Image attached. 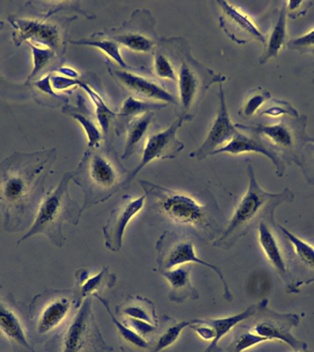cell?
Segmentation results:
<instances>
[{
  "instance_id": "1",
  "label": "cell",
  "mask_w": 314,
  "mask_h": 352,
  "mask_svg": "<svg viewBox=\"0 0 314 352\" xmlns=\"http://www.w3.org/2000/svg\"><path fill=\"white\" fill-rule=\"evenodd\" d=\"M56 157V148H52L14 153L0 162V210L8 232H19L32 223Z\"/></svg>"
},
{
  "instance_id": "2",
  "label": "cell",
  "mask_w": 314,
  "mask_h": 352,
  "mask_svg": "<svg viewBox=\"0 0 314 352\" xmlns=\"http://www.w3.org/2000/svg\"><path fill=\"white\" fill-rule=\"evenodd\" d=\"M145 191L150 220L174 228L202 241H212L222 233L220 208L215 198L201 201L194 195L140 180Z\"/></svg>"
},
{
  "instance_id": "3",
  "label": "cell",
  "mask_w": 314,
  "mask_h": 352,
  "mask_svg": "<svg viewBox=\"0 0 314 352\" xmlns=\"http://www.w3.org/2000/svg\"><path fill=\"white\" fill-rule=\"evenodd\" d=\"M160 47L169 55L176 67L178 89L176 115L186 122L192 120L207 91L211 85L223 84L227 76L215 73L195 59L183 37H163Z\"/></svg>"
},
{
  "instance_id": "4",
  "label": "cell",
  "mask_w": 314,
  "mask_h": 352,
  "mask_svg": "<svg viewBox=\"0 0 314 352\" xmlns=\"http://www.w3.org/2000/svg\"><path fill=\"white\" fill-rule=\"evenodd\" d=\"M247 191L240 199L222 233L212 242V246L218 249L230 250L253 228H258L261 222H275V209L281 204L294 201L293 192L288 187L280 192H270L262 188L251 164L247 166Z\"/></svg>"
},
{
  "instance_id": "5",
  "label": "cell",
  "mask_w": 314,
  "mask_h": 352,
  "mask_svg": "<svg viewBox=\"0 0 314 352\" xmlns=\"http://www.w3.org/2000/svg\"><path fill=\"white\" fill-rule=\"evenodd\" d=\"M127 175L128 172L112 148H88L72 178L84 195L82 213L113 197L121 189Z\"/></svg>"
},
{
  "instance_id": "6",
  "label": "cell",
  "mask_w": 314,
  "mask_h": 352,
  "mask_svg": "<svg viewBox=\"0 0 314 352\" xmlns=\"http://www.w3.org/2000/svg\"><path fill=\"white\" fill-rule=\"evenodd\" d=\"M72 178L73 170L65 173L55 189L43 197L29 231L19 239L18 244L32 236L43 234L54 246L61 248L65 245L63 223L69 222L76 226L82 214L81 206L72 199L69 194V183Z\"/></svg>"
},
{
  "instance_id": "7",
  "label": "cell",
  "mask_w": 314,
  "mask_h": 352,
  "mask_svg": "<svg viewBox=\"0 0 314 352\" xmlns=\"http://www.w3.org/2000/svg\"><path fill=\"white\" fill-rule=\"evenodd\" d=\"M308 125L307 116L297 118L284 117L272 124L236 123L238 131L249 132L260 137L285 164L299 165L303 146L314 140L306 131Z\"/></svg>"
},
{
  "instance_id": "8",
  "label": "cell",
  "mask_w": 314,
  "mask_h": 352,
  "mask_svg": "<svg viewBox=\"0 0 314 352\" xmlns=\"http://www.w3.org/2000/svg\"><path fill=\"white\" fill-rule=\"evenodd\" d=\"M83 300L74 289H48L33 297L29 305V319L40 337H48L63 329L71 320Z\"/></svg>"
},
{
  "instance_id": "9",
  "label": "cell",
  "mask_w": 314,
  "mask_h": 352,
  "mask_svg": "<svg viewBox=\"0 0 314 352\" xmlns=\"http://www.w3.org/2000/svg\"><path fill=\"white\" fill-rule=\"evenodd\" d=\"M157 270L159 272L168 271L189 264H200L211 269L219 276L223 285V296L228 302L233 300L228 283L220 267L207 263L196 252L191 236L178 231L165 230L156 244Z\"/></svg>"
},
{
  "instance_id": "10",
  "label": "cell",
  "mask_w": 314,
  "mask_h": 352,
  "mask_svg": "<svg viewBox=\"0 0 314 352\" xmlns=\"http://www.w3.org/2000/svg\"><path fill=\"white\" fill-rule=\"evenodd\" d=\"M52 8L41 19H19L10 16L8 22L12 25L13 41L17 46L22 43L47 48L63 56L66 51V38L69 24L74 19H63L60 21H49L55 14Z\"/></svg>"
},
{
  "instance_id": "11",
  "label": "cell",
  "mask_w": 314,
  "mask_h": 352,
  "mask_svg": "<svg viewBox=\"0 0 314 352\" xmlns=\"http://www.w3.org/2000/svg\"><path fill=\"white\" fill-rule=\"evenodd\" d=\"M156 21L151 11L138 8L132 13L128 21L121 26L105 30L104 32L120 46L132 52L148 54L156 51L160 45V38L156 29Z\"/></svg>"
},
{
  "instance_id": "12",
  "label": "cell",
  "mask_w": 314,
  "mask_h": 352,
  "mask_svg": "<svg viewBox=\"0 0 314 352\" xmlns=\"http://www.w3.org/2000/svg\"><path fill=\"white\" fill-rule=\"evenodd\" d=\"M107 72L121 89L140 100L159 102L178 106V98L165 88L161 81L150 74L140 73V68L123 69L112 60H106Z\"/></svg>"
},
{
  "instance_id": "13",
  "label": "cell",
  "mask_w": 314,
  "mask_h": 352,
  "mask_svg": "<svg viewBox=\"0 0 314 352\" xmlns=\"http://www.w3.org/2000/svg\"><path fill=\"white\" fill-rule=\"evenodd\" d=\"M60 352H87L102 343L101 331L92 310V298L83 300L71 320L60 334Z\"/></svg>"
},
{
  "instance_id": "14",
  "label": "cell",
  "mask_w": 314,
  "mask_h": 352,
  "mask_svg": "<svg viewBox=\"0 0 314 352\" xmlns=\"http://www.w3.org/2000/svg\"><path fill=\"white\" fill-rule=\"evenodd\" d=\"M269 301L263 300V304L258 314L251 330L267 341H281L293 349L295 352L306 351L308 345L297 340L293 335V329L299 326L300 318L295 313H278L270 309Z\"/></svg>"
},
{
  "instance_id": "15",
  "label": "cell",
  "mask_w": 314,
  "mask_h": 352,
  "mask_svg": "<svg viewBox=\"0 0 314 352\" xmlns=\"http://www.w3.org/2000/svg\"><path fill=\"white\" fill-rule=\"evenodd\" d=\"M184 122L186 121L183 118H178L167 129L148 135L143 147L142 158L137 166L128 173L121 189H128L138 173L151 162L156 160L175 159L183 151L184 143L178 139L176 134Z\"/></svg>"
},
{
  "instance_id": "16",
  "label": "cell",
  "mask_w": 314,
  "mask_h": 352,
  "mask_svg": "<svg viewBox=\"0 0 314 352\" xmlns=\"http://www.w3.org/2000/svg\"><path fill=\"white\" fill-rule=\"evenodd\" d=\"M277 230L288 248L286 258L291 277L289 293H300L302 286L314 283V246L283 226L277 224Z\"/></svg>"
},
{
  "instance_id": "17",
  "label": "cell",
  "mask_w": 314,
  "mask_h": 352,
  "mask_svg": "<svg viewBox=\"0 0 314 352\" xmlns=\"http://www.w3.org/2000/svg\"><path fill=\"white\" fill-rule=\"evenodd\" d=\"M145 195L132 197L124 195L120 203L113 208L106 224L102 228L105 247L112 252H118L123 243L124 234L129 223L145 206Z\"/></svg>"
},
{
  "instance_id": "18",
  "label": "cell",
  "mask_w": 314,
  "mask_h": 352,
  "mask_svg": "<svg viewBox=\"0 0 314 352\" xmlns=\"http://www.w3.org/2000/svg\"><path fill=\"white\" fill-rule=\"evenodd\" d=\"M216 3L220 10V28L230 40L240 45L253 41H259L264 45L266 35L261 32L248 14L233 3L224 0H218Z\"/></svg>"
},
{
  "instance_id": "19",
  "label": "cell",
  "mask_w": 314,
  "mask_h": 352,
  "mask_svg": "<svg viewBox=\"0 0 314 352\" xmlns=\"http://www.w3.org/2000/svg\"><path fill=\"white\" fill-rule=\"evenodd\" d=\"M238 131L236 124L231 122L230 115H229L225 92L222 82L219 84V107H218L216 117L212 121L208 135L202 144L197 150L189 153L190 158L202 161L207 157L213 155L215 151L227 144L238 133Z\"/></svg>"
},
{
  "instance_id": "20",
  "label": "cell",
  "mask_w": 314,
  "mask_h": 352,
  "mask_svg": "<svg viewBox=\"0 0 314 352\" xmlns=\"http://www.w3.org/2000/svg\"><path fill=\"white\" fill-rule=\"evenodd\" d=\"M275 227L277 224L275 222H261L258 227V244L267 263L283 280L286 286V290L289 292L291 287V274L286 263V253L283 252L277 234L274 231Z\"/></svg>"
},
{
  "instance_id": "21",
  "label": "cell",
  "mask_w": 314,
  "mask_h": 352,
  "mask_svg": "<svg viewBox=\"0 0 314 352\" xmlns=\"http://www.w3.org/2000/svg\"><path fill=\"white\" fill-rule=\"evenodd\" d=\"M250 153H260L262 155L267 157L274 165L275 173H277L278 177H282L285 175V162L260 137H258V135L249 133V132L239 131L238 133L227 144L222 146L219 150L215 151L213 155L222 153L240 155V154Z\"/></svg>"
},
{
  "instance_id": "22",
  "label": "cell",
  "mask_w": 314,
  "mask_h": 352,
  "mask_svg": "<svg viewBox=\"0 0 314 352\" xmlns=\"http://www.w3.org/2000/svg\"><path fill=\"white\" fill-rule=\"evenodd\" d=\"M0 333L7 338L14 351L34 352L15 307L2 297H0Z\"/></svg>"
},
{
  "instance_id": "23",
  "label": "cell",
  "mask_w": 314,
  "mask_h": 352,
  "mask_svg": "<svg viewBox=\"0 0 314 352\" xmlns=\"http://www.w3.org/2000/svg\"><path fill=\"white\" fill-rule=\"evenodd\" d=\"M63 114L76 120L84 129L87 139L88 148H99L101 146L103 134L99 128L95 112L90 110L84 96L78 94L76 104H65L61 107Z\"/></svg>"
},
{
  "instance_id": "24",
  "label": "cell",
  "mask_w": 314,
  "mask_h": 352,
  "mask_svg": "<svg viewBox=\"0 0 314 352\" xmlns=\"http://www.w3.org/2000/svg\"><path fill=\"white\" fill-rule=\"evenodd\" d=\"M163 277L167 280L170 290L168 299L176 304H182L187 300H198L200 294L190 280L191 266L184 265L176 267L168 271L160 272Z\"/></svg>"
},
{
  "instance_id": "25",
  "label": "cell",
  "mask_w": 314,
  "mask_h": 352,
  "mask_svg": "<svg viewBox=\"0 0 314 352\" xmlns=\"http://www.w3.org/2000/svg\"><path fill=\"white\" fill-rule=\"evenodd\" d=\"M274 21L269 34L266 36L263 54L259 58V63L263 65L273 58H278L280 52L288 44L286 30V1L281 2L280 8L275 10Z\"/></svg>"
},
{
  "instance_id": "26",
  "label": "cell",
  "mask_w": 314,
  "mask_h": 352,
  "mask_svg": "<svg viewBox=\"0 0 314 352\" xmlns=\"http://www.w3.org/2000/svg\"><path fill=\"white\" fill-rule=\"evenodd\" d=\"M262 304H263V301L258 302V304L250 305L247 309L236 314V315L225 316V318L200 319L204 324L211 327L215 335L214 340L211 341V345L204 352H220L219 344L220 340L239 324L247 321V319L253 318L260 309Z\"/></svg>"
},
{
  "instance_id": "27",
  "label": "cell",
  "mask_w": 314,
  "mask_h": 352,
  "mask_svg": "<svg viewBox=\"0 0 314 352\" xmlns=\"http://www.w3.org/2000/svg\"><path fill=\"white\" fill-rule=\"evenodd\" d=\"M167 106L168 104L159 103V102L140 100L132 96H127L113 121L115 134L121 136L125 133L129 124L139 116L154 112L156 110L164 109Z\"/></svg>"
},
{
  "instance_id": "28",
  "label": "cell",
  "mask_w": 314,
  "mask_h": 352,
  "mask_svg": "<svg viewBox=\"0 0 314 352\" xmlns=\"http://www.w3.org/2000/svg\"><path fill=\"white\" fill-rule=\"evenodd\" d=\"M76 288L82 300L99 296L105 289L112 288L117 280L115 274L110 272L109 267L106 265L94 275H90L87 270H79L76 272Z\"/></svg>"
},
{
  "instance_id": "29",
  "label": "cell",
  "mask_w": 314,
  "mask_h": 352,
  "mask_svg": "<svg viewBox=\"0 0 314 352\" xmlns=\"http://www.w3.org/2000/svg\"><path fill=\"white\" fill-rule=\"evenodd\" d=\"M116 314L123 318L135 319L159 326L156 305L145 297L129 296L123 304L116 307Z\"/></svg>"
},
{
  "instance_id": "30",
  "label": "cell",
  "mask_w": 314,
  "mask_h": 352,
  "mask_svg": "<svg viewBox=\"0 0 314 352\" xmlns=\"http://www.w3.org/2000/svg\"><path fill=\"white\" fill-rule=\"evenodd\" d=\"M69 43L74 45L93 47L103 52L107 56V59L112 60L118 67L123 69H132L128 63L124 60L121 52V46L115 41L106 35L104 30L93 33L88 37L80 38L77 41H70Z\"/></svg>"
},
{
  "instance_id": "31",
  "label": "cell",
  "mask_w": 314,
  "mask_h": 352,
  "mask_svg": "<svg viewBox=\"0 0 314 352\" xmlns=\"http://www.w3.org/2000/svg\"><path fill=\"white\" fill-rule=\"evenodd\" d=\"M78 87L84 90V92L87 94L88 98L92 102L94 109H95L94 112H95L99 128H101L103 136H107L109 134L110 125H112L115 120L116 115H117V111L110 109L109 104L105 101L103 96L85 80L79 79Z\"/></svg>"
},
{
  "instance_id": "32",
  "label": "cell",
  "mask_w": 314,
  "mask_h": 352,
  "mask_svg": "<svg viewBox=\"0 0 314 352\" xmlns=\"http://www.w3.org/2000/svg\"><path fill=\"white\" fill-rule=\"evenodd\" d=\"M154 118V112L145 113L134 118L127 126L126 142L124 150L121 154V160H127L134 154L142 144L143 140L150 129L151 120Z\"/></svg>"
},
{
  "instance_id": "33",
  "label": "cell",
  "mask_w": 314,
  "mask_h": 352,
  "mask_svg": "<svg viewBox=\"0 0 314 352\" xmlns=\"http://www.w3.org/2000/svg\"><path fill=\"white\" fill-rule=\"evenodd\" d=\"M271 100V94L264 88L258 87L251 90L245 98V100L238 114L240 117L247 120L253 117L262 107L266 104L267 102Z\"/></svg>"
},
{
  "instance_id": "34",
  "label": "cell",
  "mask_w": 314,
  "mask_h": 352,
  "mask_svg": "<svg viewBox=\"0 0 314 352\" xmlns=\"http://www.w3.org/2000/svg\"><path fill=\"white\" fill-rule=\"evenodd\" d=\"M95 298L98 299V301L104 305L105 309H106L107 312L109 313L113 324H114L116 329L118 330V334L121 336V338H123L126 342L131 344V345L138 346V348L140 349L149 348V346L150 345H149L148 340H146L145 338L137 334L136 332L134 331L132 329H129L128 326H126L123 321L118 320L115 316H113L109 302H107V300H105L103 297H101V296H96Z\"/></svg>"
},
{
  "instance_id": "35",
  "label": "cell",
  "mask_w": 314,
  "mask_h": 352,
  "mask_svg": "<svg viewBox=\"0 0 314 352\" xmlns=\"http://www.w3.org/2000/svg\"><path fill=\"white\" fill-rule=\"evenodd\" d=\"M153 69L154 76L160 81L167 80V81L176 82L175 65H174L169 55L160 45L154 52Z\"/></svg>"
},
{
  "instance_id": "36",
  "label": "cell",
  "mask_w": 314,
  "mask_h": 352,
  "mask_svg": "<svg viewBox=\"0 0 314 352\" xmlns=\"http://www.w3.org/2000/svg\"><path fill=\"white\" fill-rule=\"evenodd\" d=\"M28 46L32 50L33 66L32 70L30 72L28 82L32 81L33 78L39 76L41 72L44 70L52 63L55 58H58L56 52L47 48H41V47L33 45V44L27 43Z\"/></svg>"
},
{
  "instance_id": "37",
  "label": "cell",
  "mask_w": 314,
  "mask_h": 352,
  "mask_svg": "<svg viewBox=\"0 0 314 352\" xmlns=\"http://www.w3.org/2000/svg\"><path fill=\"white\" fill-rule=\"evenodd\" d=\"M260 116L272 118L284 117H300V113L289 102L281 99H272L266 103V107L261 110Z\"/></svg>"
},
{
  "instance_id": "38",
  "label": "cell",
  "mask_w": 314,
  "mask_h": 352,
  "mask_svg": "<svg viewBox=\"0 0 314 352\" xmlns=\"http://www.w3.org/2000/svg\"><path fill=\"white\" fill-rule=\"evenodd\" d=\"M191 320L175 322L167 327L165 331L160 335L158 340L154 346V352H161L168 346H172L180 338L183 330L191 326Z\"/></svg>"
},
{
  "instance_id": "39",
  "label": "cell",
  "mask_w": 314,
  "mask_h": 352,
  "mask_svg": "<svg viewBox=\"0 0 314 352\" xmlns=\"http://www.w3.org/2000/svg\"><path fill=\"white\" fill-rule=\"evenodd\" d=\"M306 181L314 186V140L303 146L297 165Z\"/></svg>"
},
{
  "instance_id": "40",
  "label": "cell",
  "mask_w": 314,
  "mask_h": 352,
  "mask_svg": "<svg viewBox=\"0 0 314 352\" xmlns=\"http://www.w3.org/2000/svg\"><path fill=\"white\" fill-rule=\"evenodd\" d=\"M266 338L256 335L252 330L242 332L231 344L229 352H244L259 344L266 342Z\"/></svg>"
},
{
  "instance_id": "41",
  "label": "cell",
  "mask_w": 314,
  "mask_h": 352,
  "mask_svg": "<svg viewBox=\"0 0 314 352\" xmlns=\"http://www.w3.org/2000/svg\"><path fill=\"white\" fill-rule=\"evenodd\" d=\"M286 46L300 54H311L314 57V28L305 34L289 41Z\"/></svg>"
},
{
  "instance_id": "42",
  "label": "cell",
  "mask_w": 314,
  "mask_h": 352,
  "mask_svg": "<svg viewBox=\"0 0 314 352\" xmlns=\"http://www.w3.org/2000/svg\"><path fill=\"white\" fill-rule=\"evenodd\" d=\"M51 76L52 73H50L46 76H44L43 78L35 82V87L41 93H43L44 95L49 96L50 98L55 99V100H57L59 103H63V106H65V104L69 103V98L65 95H59L56 91H54L51 84Z\"/></svg>"
},
{
  "instance_id": "43",
  "label": "cell",
  "mask_w": 314,
  "mask_h": 352,
  "mask_svg": "<svg viewBox=\"0 0 314 352\" xmlns=\"http://www.w3.org/2000/svg\"><path fill=\"white\" fill-rule=\"evenodd\" d=\"M311 6V1H286V16L293 19L305 16Z\"/></svg>"
},
{
  "instance_id": "44",
  "label": "cell",
  "mask_w": 314,
  "mask_h": 352,
  "mask_svg": "<svg viewBox=\"0 0 314 352\" xmlns=\"http://www.w3.org/2000/svg\"><path fill=\"white\" fill-rule=\"evenodd\" d=\"M3 28H4V22L0 21V30H2Z\"/></svg>"
},
{
  "instance_id": "45",
  "label": "cell",
  "mask_w": 314,
  "mask_h": 352,
  "mask_svg": "<svg viewBox=\"0 0 314 352\" xmlns=\"http://www.w3.org/2000/svg\"><path fill=\"white\" fill-rule=\"evenodd\" d=\"M297 352H308V351H297Z\"/></svg>"
}]
</instances>
